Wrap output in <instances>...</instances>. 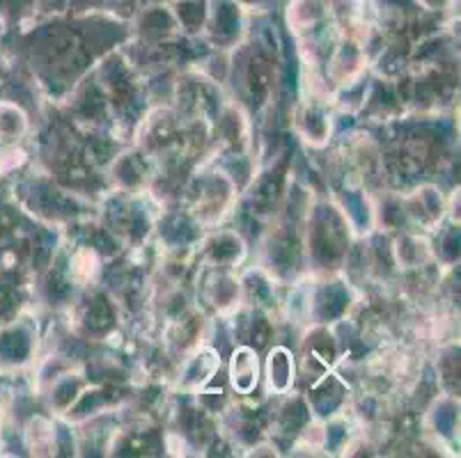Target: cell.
<instances>
[{"label": "cell", "mask_w": 461, "mask_h": 458, "mask_svg": "<svg viewBox=\"0 0 461 458\" xmlns=\"http://www.w3.org/2000/svg\"><path fill=\"white\" fill-rule=\"evenodd\" d=\"M258 381V360L249 351H239L232 360V385L241 392H249Z\"/></svg>", "instance_id": "cell-1"}]
</instances>
